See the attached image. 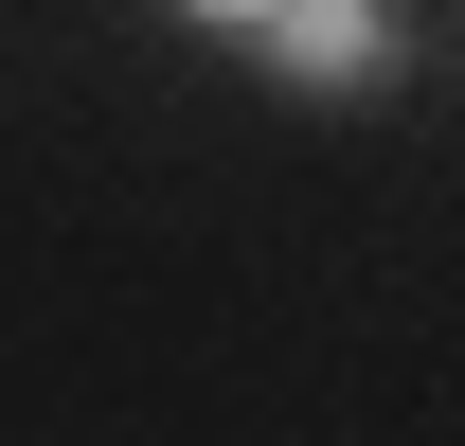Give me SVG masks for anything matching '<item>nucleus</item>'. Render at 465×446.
<instances>
[{"mask_svg":"<svg viewBox=\"0 0 465 446\" xmlns=\"http://www.w3.org/2000/svg\"><path fill=\"white\" fill-rule=\"evenodd\" d=\"M215 36L269 72V90H341V108L411 72V18H376V0H232Z\"/></svg>","mask_w":465,"mask_h":446,"instance_id":"obj_1","label":"nucleus"}]
</instances>
